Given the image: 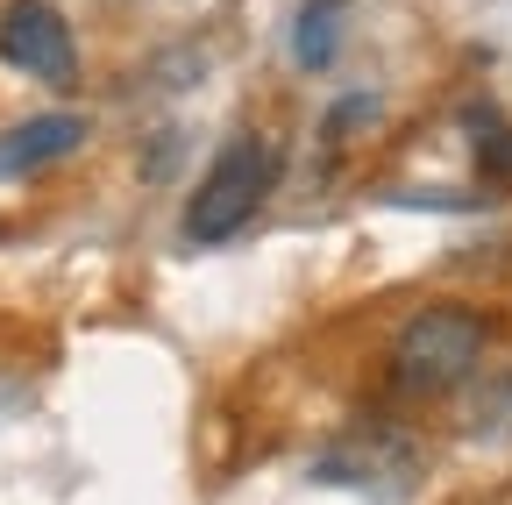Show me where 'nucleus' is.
I'll use <instances>...</instances> for the list:
<instances>
[{
  "instance_id": "nucleus-1",
  "label": "nucleus",
  "mask_w": 512,
  "mask_h": 505,
  "mask_svg": "<svg viewBox=\"0 0 512 505\" xmlns=\"http://www.w3.org/2000/svg\"><path fill=\"white\" fill-rule=\"evenodd\" d=\"M491 328H484V313L470 306H420L413 321L399 328L392 342V385L406 399H441V392H456L463 377L477 370Z\"/></svg>"
},
{
  "instance_id": "nucleus-2",
  "label": "nucleus",
  "mask_w": 512,
  "mask_h": 505,
  "mask_svg": "<svg viewBox=\"0 0 512 505\" xmlns=\"http://www.w3.org/2000/svg\"><path fill=\"white\" fill-rule=\"evenodd\" d=\"M271 185H278V150L264 136H228L207 164V178L192 185V207H185V242H228L256 207L271 200Z\"/></svg>"
},
{
  "instance_id": "nucleus-3",
  "label": "nucleus",
  "mask_w": 512,
  "mask_h": 505,
  "mask_svg": "<svg viewBox=\"0 0 512 505\" xmlns=\"http://www.w3.org/2000/svg\"><path fill=\"white\" fill-rule=\"evenodd\" d=\"M0 65H15L22 79H43V86H72V72H79L72 22L50 0H15L0 15Z\"/></svg>"
},
{
  "instance_id": "nucleus-4",
  "label": "nucleus",
  "mask_w": 512,
  "mask_h": 505,
  "mask_svg": "<svg viewBox=\"0 0 512 505\" xmlns=\"http://www.w3.org/2000/svg\"><path fill=\"white\" fill-rule=\"evenodd\" d=\"M413 470H420V449H413L399 427H349L342 449H328V456L313 463L320 484H363L377 498H399L413 484Z\"/></svg>"
},
{
  "instance_id": "nucleus-5",
  "label": "nucleus",
  "mask_w": 512,
  "mask_h": 505,
  "mask_svg": "<svg viewBox=\"0 0 512 505\" xmlns=\"http://www.w3.org/2000/svg\"><path fill=\"white\" fill-rule=\"evenodd\" d=\"M79 143H86L79 114H36V121H22V129L0 136V178H29V171H43L57 157H72Z\"/></svg>"
},
{
  "instance_id": "nucleus-6",
  "label": "nucleus",
  "mask_w": 512,
  "mask_h": 505,
  "mask_svg": "<svg viewBox=\"0 0 512 505\" xmlns=\"http://www.w3.org/2000/svg\"><path fill=\"white\" fill-rule=\"evenodd\" d=\"M342 29H349V0H306L299 22H292V65L328 72L335 50H342Z\"/></svg>"
},
{
  "instance_id": "nucleus-7",
  "label": "nucleus",
  "mask_w": 512,
  "mask_h": 505,
  "mask_svg": "<svg viewBox=\"0 0 512 505\" xmlns=\"http://www.w3.org/2000/svg\"><path fill=\"white\" fill-rule=\"evenodd\" d=\"M463 121H470V136H477V171L491 185H512V129L498 121V107H470Z\"/></svg>"
},
{
  "instance_id": "nucleus-8",
  "label": "nucleus",
  "mask_w": 512,
  "mask_h": 505,
  "mask_svg": "<svg viewBox=\"0 0 512 505\" xmlns=\"http://www.w3.org/2000/svg\"><path fill=\"white\" fill-rule=\"evenodd\" d=\"M470 427H484L491 441H512V377H505V385H498V399H491V406H484V413H477Z\"/></svg>"
},
{
  "instance_id": "nucleus-9",
  "label": "nucleus",
  "mask_w": 512,
  "mask_h": 505,
  "mask_svg": "<svg viewBox=\"0 0 512 505\" xmlns=\"http://www.w3.org/2000/svg\"><path fill=\"white\" fill-rule=\"evenodd\" d=\"M370 114H377V100H370V93H349V100H342V107L328 114V136H342V129H356V121H370Z\"/></svg>"
}]
</instances>
